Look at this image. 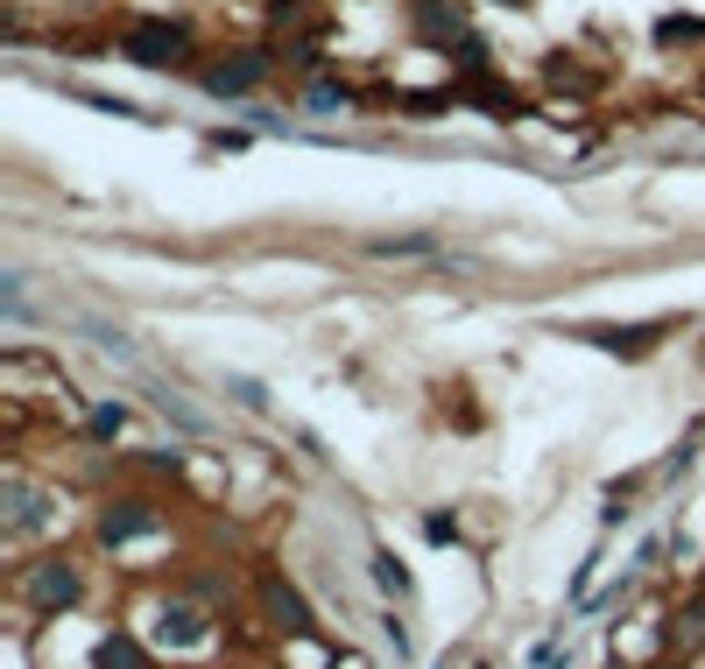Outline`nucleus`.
Segmentation results:
<instances>
[{
	"label": "nucleus",
	"instance_id": "nucleus-1",
	"mask_svg": "<svg viewBox=\"0 0 705 669\" xmlns=\"http://www.w3.org/2000/svg\"><path fill=\"white\" fill-rule=\"evenodd\" d=\"M121 56H127V64H142V71H177L184 56H190V35L177 22H163V14H148V22H127L121 29Z\"/></svg>",
	"mask_w": 705,
	"mask_h": 669
},
{
	"label": "nucleus",
	"instance_id": "nucleus-2",
	"mask_svg": "<svg viewBox=\"0 0 705 669\" xmlns=\"http://www.w3.org/2000/svg\"><path fill=\"white\" fill-rule=\"evenodd\" d=\"M269 71H276V50H226L198 71V79H205V92H219V100H240V92H255Z\"/></svg>",
	"mask_w": 705,
	"mask_h": 669
},
{
	"label": "nucleus",
	"instance_id": "nucleus-3",
	"mask_svg": "<svg viewBox=\"0 0 705 669\" xmlns=\"http://www.w3.org/2000/svg\"><path fill=\"white\" fill-rule=\"evenodd\" d=\"M22 592L43 606V614H64V606L85 599V578H79V564H71V557H43V564L22 571Z\"/></svg>",
	"mask_w": 705,
	"mask_h": 669
},
{
	"label": "nucleus",
	"instance_id": "nucleus-4",
	"mask_svg": "<svg viewBox=\"0 0 705 669\" xmlns=\"http://www.w3.org/2000/svg\"><path fill=\"white\" fill-rule=\"evenodd\" d=\"M663 332H671V317H656V324H585V332H571V338H585V346H600V353H621V359H642V353L663 346Z\"/></svg>",
	"mask_w": 705,
	"mask_h": 669
},
{
	"label": "nucleus",
	"instance_id": "nucleus-5",
	"mask_svg": "<svg viewBox=\"0 0 705 669\" xmlns=\"http://www.w3.org/2000/svg\"><path fill=\"white\" fill-rule=\"evenodd\" d=\"M163 514L156 501H106L100 508V543H135V535H156Z\"/></svg>",
	"mask_w": 705,
	"mask_h": 669
},
{
	"label": "nucleus",
	"instance_id": "nucleus-6",
	"mask_svg": "<svg viewBox=\"0 0 705 669\" xmlns=\"http://www.w3.org/2000/svg\"><path fill=\"white\" fill-rule=\"evenodd\" d=\"M261 606H269V620L282 635H318V614L303 606V592L290 578H261Z\"/></svg>",
	"mask_w": 705,
	"mask_h": 669
},
{
	"label": "nucleus",
	"instance_id": "nucleus-7",
	"mask_svg": "<svg viewBox=\"0 0 705 669\" xmlns=\"http://www.w3.org/2000/svg\"><path fill=\"white\" fill-rule=\"evenodd\" d=\"M100 669H148V656L135 648V635H106L100 641Z\"/></svg>",
	"mask_w": 705,
	"mask_h": 669
},
{
	"label": "nucleus",
	"instance_id": "nucleus-8",
	"mask_svg": "<svg viewBox=\"0 0 705 669\" xmlns=\"http://www.w3.org/2000/svg\"><path fill=\"white\" fill-rule=\"evenodd\" d=\"M163 641H198L205 627H198V614H190V606H163V627H156Z\"/></svg>",
	"mask_w": 705,
	"mask_h": 669
},
{
	"label": "nucleus",
	"instance_id": "nucleus-9",
	"mask_svg": "<svg viewBox=\"0 0 705 669\" xmlns=\"http://www.w3.org/2000/svg\"><path fill=\"white\" fill-rule=\"evenodd\" d=\"M374 585H381V592H395V599L409 592V571L395 564V550H374Z\"/></svg>",
	"mask_w": 705,
	"mask_h": 669
},
{
	"label": "nucleus",
	"instance_id": "nucleus-10",
	"mask_svg": "<svg viewBox=\"0 0 705 669\" xmlns=\"http://www.w3.org/2000/svg\"><path fill=\"white\" fill-rule=\"evenodd\" d=\"M121 424H127L121 401H100V409H92V437H121Z\"/></svg>",
	"mask_w": 705,
	"mask_h": 669
},
{
	"label": "nucleus",
	"instance_id": "nucleus-11",
	"mask_svg": "<svg viewBox=\"0 0 705 669\" xmlns=\"http://www.w3.org/2000/svg\"><path fill=\"white\" fill-rule=\"evenodd\" d=\"M367 254H431L424 233H403V240H367Z\"/></svg>",
	"mask_w": 705,
	"mask_h": 669
},
{
	"label": "nucleus",
	"instance_id": "nucleus-12",
	"mask_svg": "<svg viewBox=\"0 0 705 669\" xmlns=\"http://www.w3.org/2000/svg\"><path fill=\"white\" fill-rule=\"evenodd\" d=\"M311 106H318V113H332V106L346 113V106H353V92H346V85H311Z\"/></svg>",
	"mask_w": 705,
	"mask_h": 669
},
{
	"label": "nucleus",
	"instance_id": "nucleus-13",
	"mask_svg": "<svg viewBox=\"0 0 705 669\" xmlns=\"http://www.w3.org/2000/svg\"><path fill=\"white\" fill-rule=\"evenodd\" d=\"M424 535L431 543H459V514H424Z\"/></svg>",
	"mask_w": 705,
	"mask_h": 669
},
{
	"label": "nucleus",
	"instance_id": "nucleus-14",
	"mask_svg": "<svg viewBox=\"0 0 705 669\" xmlns=\"http://www.w3.org/2000/svg\"><path fill=\"white\" fill-rule=\"evenodd\" d=\"M684 641H705V599L684 606Z\"/></svg>",
	"mask_w": 705,
	"mask_h": 669
},
{
	"label": "nucleus",
	"instance_id": "nucleus-15",
	"mask_svg": "<svg viewBox=\"0 0 705 669\" xmlns=\"http://www.w3.org/2000/svg\"><path fill=\"white\" fill-rule=\"evenodd\" d=\"M226 388H234V401H247V409H261V401H269V395L255 388V380H226Z\"/></svg>",
	"mask_w": 705,
	"mask_h": 669
}]
</instances>
